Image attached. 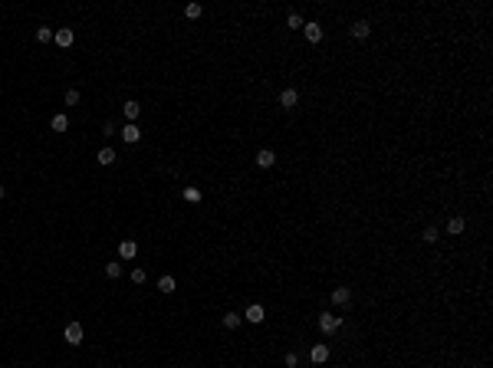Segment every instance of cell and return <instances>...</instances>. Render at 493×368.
I'll use <instances>...</instances> for the list:
<instances>
[{
	"label": "cell",
	"instance_id": "28",
	"mask_svg": "<svg viewBox=\"0 0 493 368\" xmlns=\"http://www.w3.org/2000/svg\"><path fill=\"white\" fill-rule=\"evenodd\" d=\"M286 365L296 368V365H300V355H296V352H286Z\"/></svg>",
	"mask_w": 493,
	"mask_h": 368
},
{
	"label": "cell",
	"instance_id": "3",
	"mask_svg": "<svg viewBox=\"0 0 493 368\" xmlns=\"http://www.w3.org/2000/svg\"><path fill=\"white\" fill-rule=\"evenodd\" d=\"M303 33H306V40H309L312 46H316V43H322V37H325L322 23H316V20H312V23H303Z\"/></svg>",
	"mask_w": 493,
	"mask_h": 368
},
{
	"label": "cell",
	"instance_id": "24",
	"mask_svg": "<svg viewBox=\"0 0 493 368\" xmlns=\"http://www.w3.org/2000/svg\"><path fill=\"white\" fill-rule=\"evenodd\" d=\"M145 280H148V273H145L142 266H135V270H132V283H135V286H142Z\"/></svg>",
	"mask_w": 493,
	"mask_h": 368
},
{
	"label": "cell",
	"instance_id": "25",
	"mask_svg": "<svg viewBox=\"0 0 493 368\" xmlns=\"http://www.w3.org/2000/svg\"><path fill=\"white\" fill-rule=\"evenodd\" d=\"M184 200H187V204H198V200H201V191H198V187H184Z\"/></svg>",
	"mask_w": 493,
	"mask_h": 368
},
{
	"label": "cell",
	"instance_id": "17",
	"mask_svg": "<svg viewBox=\"0 0 493 368\" xmlns=\"http://www.w3.org/2000/svg\"><path fill=\"white\" fill-rule=\"evenodd\" d=\"M464 227H467V224H464V217H450L447 220V233H454V237H461Z\"/></svg>",
	"mask_w": 493,
	"mask_h": 368
},
{
	"label": "cell",
	"instance_id": "19",
	"mask_svg": "<svg viewBox=\"0 0 493 368\" xmlns=\"http://www.w3.org/2000/svg\"><path fill=\"white\" fill-rule=\"evenodd\" d=\"M53 33H56L53 26H37V40H40V43H53Z\"/></svg>",
	"mask_w": 493,
	"mask_h": 368
},
{
	"label": "cell",
	"instance_id": "1",
	"mask_svg": "<svg viewBox=\"0 0 493 368\" xmlns=\"http://www.w3.org/2000/svg\"><path fill=\"white\" fill-rule=\"evenodd\" d=\"M339 325H342V316H336V312H322V316H319V329H322V336L339 332Z\"/></svg>",
	"mask_w": 493,
	"mask_h": 368
},
{
	"label": "cell",
	"instance_id": "26",
	"mask_svg": "<svg viewBox=\"0 0 493 368\" xmlns=\"http://www.w3.org/2000/svg\"><path fill=\"white\" fill-rule=\"evenodd\" d=\"M66 106H79V89H69L66 92Z\"/></svg>",
	"mask_w": 493,
	"mask_h": 368
},
{
	"label": "cell",
	"instance_id": "22",
	"mask_svg": "<svg viewBox=\"0 0 493 368\" xmlns=\"http://www.w3.org/2000/svg\"><path fill=\"white\" fill-rule=\"evenodd\" d=\"M303 23H306V20H303L300 13H289V17H286V26H289V30H303Z\"/></svg>",
	"mask_w": 493,
	"mask_h": 368
},
{
	"label": "cell",
	"instance_id": "27",
	"mask_svg": "<svg viewBox=\"0 0 493 368\" xmlns=\"http://www.w3.org/2000/svg\"><path fill=\"white\" fill-rule=\"evenodd\" d=\"M115 131H119V128H115V122H109V119H106V125H102V135H106V138H112Z\"/></svg>",
	"mask_w": 493,
	"mask_h": 368
},
{
	"label": "cell",
	"instance_id": "20",
	"mask_svg": "<svg viewBox=\"0 0 493 368\" xmlns=\"http://www.w3.org/2000/svg\"><path fill=\"white\" fill-rule=\"evenodd\" d=\"M201 13H204V7H201V4H187V7H184V17H187V20H198Z\"/></svg>",
	"mask_w": 493,
	"mask_h": 368
},
{
	"label": "cell",
	"instance_id": "9",
	"mask_svg": "<svg viewBox=\"0 0 493 368\" xmlns=\"http://www.w3.org/2000/svg\"><path fill=\"white\" fill-rule=\"evenodd\" d=\"M244 319H247V322H253V325H260L263 319H267V312H263V306H260V303H253V306H247Z\"/></svg>",
	"mask_w": 493,
	"mask_h": 368
},
{
	"label": "cell",
	"instance_id": "6",
	"mask_svg": "<svg viewBox=\"0 0 493 368\" xmlns=\"http://www.w3.org/2000/svg\"><path fill=\"white\" fill-rule=\"evenodd\" d=\"M62 336H66V342H69V345H79L82 339H86V332H82V325H79V322H69Z\"/></svg>",
	"mask_w": 493,
	"mask_h": 368
},
{
	"label": "cell",
	"instance_id": "14",
	"mask_svg": "<svg viewBox=\"0 0 493 368\" xmlns=\"http://www.w3.org/2000/svg\"><path fill=\"white\" fill-rule=\"evenodd\" d=\"M138 112H142V106H138L135 99H128V102H125V106H122V115H125V119H128V122H135V119H138Z\"/></svg>",
	"mask_w": 493,
	"mask_h": 368
},
{
	"label": "cell",
	"instance_id": "12",
	"mask_svg": "<svg viewBox=\"0 0 493 368\" xmlns=\"http://www.w3.org/2000/svg\"><path fill=\"white\" fill-rule=\"evenodd\" d=\"M115 158H119V155H115V151L109 148V145H106V148H99V151H95V161H99L102 168H109V164H115Z\"/></svg>",
	"mask_w": 493,
	"mask_h": 368
},
{
	"label": "cell",
	"instance_id": "29",
	"mask_svg": "<svg viewBox=\"0 0 493 368\" xmlns=\"http://www.w3.org/2000/svg\"><path fill=\"white\" fill-rule=\"evenodd\" d=\"M4 194H7V187H4V184H0V200H4Z\"/></svg>",
	"mask_w": 493,
	"mask_h": 368
},
{
	"label": "cell",
	"instance_id": "5",
	"mask_svg": "<svg viewBox=\"0 0 493 368\" xmlns=\"http://www.w3.org/2000/svg\"><path fill=\"white\" fill-rule=\"evenodd\" d=\"M253 161H256V168H273V164H276V151L273 148H260Z\"/></svg>",
	"mask_w": 493,
	"mask_h": 368
},
{
	"label": "cell",
	"instance_id": "2",
	"mask_svg": "<svg viewBox=\"0 0 493 368\" xmlns=\"http://www.w3.org/2000/svg\"><path fill=\"white\" fill-rule=\"evenodd\" d=\"M119 135H122V142H125V145H135V142H142V128H138L135 122H125Z\"/></svg>",
	"mask_w": 493,
	"mask_h": 368
},
{
	"label": "cell",
	"instance_id": "13",
	"mask_svg": "<svg viewBox=\"0 0 493 368\" xmlns=\"http://www.w3.org/2000/svg\"><path fill=\"white\" fill-rule=\"evenodd\" d=\"M369 33H372L369 20H355V23H352V37L355 40H369Z\"/></svg>",
	"mask_w": 493,
	"mask_h": 368
},
{
	"label": "cell",
	"instance_id": "21",
	"mask_svg": "<svg viewBox=\"0 0 493 368\" xmlns=\"http://www.w3.org/2000/svg\"><path fill=\"white\" fill-rule=\"evenodd\" d=\"M421 240H424V244H437V240H441V233H437V227H424V233H421Z\"/></svg>",
	"mask_w": 493,
	"mask_h": 368
},
{
	"label": "cell",
	"instance_id": "4",
	"mask_svg": "<svg viewBox=\"0 0 493 368\" xmlns=\"http://www.w3.org/2000/svg\"><path fill=\"white\" fill-rule=\"evenodd\" d=\"M309 362H312V365L329 362V345H325V342H316V345L309 349Z\"/></svg>",
	"mask_w": 493,
	"mask_h": 368
},
{
	"label": "cell",
	"instance_id": "10",
	"mask_svg": "<svg viewBox=\"0 0 493 368\" xmlns=\"http://www.w3.org/2000/svg\"><path fill=\"white\" fill-rule=\"evenodd\" d=\"M332 303H336V306H349V303H352V289L349 286L332 289Z\"/></svg>",
	"mask_w": 493,
	"mask_h": 368
},
{
	"label": "cell",
	"instance_id": "7",
	"mask_svg": "<svg viewBox=\"0 0 493 368\" xmlns=\"http://www.w3.org/2000/svg\"><path fill=\"white\" fill-rule=\"evenodd\" d=\"M73 40H76V33L69 30V26H59V30L53 33V43L62 46V50H66V46H73Z\"/></svg>",
	"mask_w": 493,
	"mask_h": 368
},
{
	"label": "cell",
	"instance_id": "15",
	"mask_svg": "<svg viewBox=\"0 0 493 368\" xmlns=\"http://www.w3.org/2000/svg\"><path fill=\"white\" fill-rule=\"evenodd\" d=\"M158 289H161L165 296H171L178 289V283H175V276H161V280H158Z\"/></svg>",
	"mask_w": 493,
	"mask_h": 368
},
{
	"label": "cell",
	"instance_id": "8",
	"mask_svg": "<svg viewBox=\"0 0 493 368\" xmlns=\"http://www.w3.org/2000/svg\"><path fill=\"white\" fill-rule=\"evenodd\" d=\"M280 106H283V109H296V106H300V92H296L293 86L283 89V92H280Z\"/></svg>",
	"mask_w": 493,
	"mask_h": 368
},
{
	"label": "cell",
	"instance_id": "11",
	"mask_svg": "<svg viewBox=\"0 0 493 368\" xmlns=\"http://www.w3.org/2000/svg\"><path fill=\"white\" fill-rule=\"evenodd\" d=\"M119 256H122V260H135V256H138V244H135V240H122V244H119Z\"/></svg>",
	"mask_w": 493,
	"mask_h": 368
},
{
	"label": "cell",
	"instance_id": "18",
	"mask_svg": "<svg viewBox=\"0 0 493 368\" xmlns=\"http://www.w3.org/2000/svg\"><path fill=\"white\" fill-rule=\"evenodd\" d=\"M220 322H224V329H237V325H240V316H237V312H224V316H220Z\"/></svg>",
	"mask_w": 493,
	"mask_h": 368
},
{
	"label": "cell",
	"instance_id": "16",
	"mask_svg": "<svg viewBox=\"0 0 493 368\" xmlns=\"http://www.w3.org/2000/svg\"><path fill=\"white\" fill-rule=\"evenodd\" d=\"M50 128H53V131H66V128H69V119H66L62 112H56V115L50 119Z\"/></svg>",
	"mask_w": 493,
	"mask_h": 368
},
{
	"label": "cell",
	"instance_id": "23",
	"mask_svg": "<svg viewBox=\"0 0 493 368\" xmlns=\"http://www.w3.org/2000/svg\"><path fill=\"white\" fill-rule=\"evenodd\" d=\"M106 276H109V280H119V276H122V263H106Z\"/></svg>",
	"mask_w": 493,
	"mask_h": 368
}]
</instances>
